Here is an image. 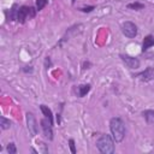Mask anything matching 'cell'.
<instances>
[{"label":"cell","mask_w":154,"mask_h":154,"mask_svg":"<svg viewBox=\"0 0 154 154\" xmlns=\"http://www.w3.org/2000/svg\"><path fill=\"white\" fill-rule=\"evenodd\" d=\"M109 130H111L112 137L116 142H122L124 140V137H125V124L120 118L114 117L109 120Z\"/></svg>","instance_id":"cell-1"},{"label":"cell","mask_w":154,"mask_h":154,"mask_svg":"<svg viewBox=\"0 0 154 154\" xmlns=\"http://www.w3.org/2000/svg\"><path fill=\"white\" fill-rule=\"evenodd\" d=\"M96 147L102 154H113L114 153V141L107 134H103L99 137V140L96 141Z\"/></svg>","instance_id":"cell-2"},{"label":"cell","mask_w":154,"mask_h":154,"mask_svg":"<svg viewBox=\"0 0 154 154\" xmlns=\"http://www.w3.org/2000/svg\"><path fill=\"white\" fill-rule=\"evenodd\" d=\"M35 16V11L32 7L29 6H20L18 8V14H17V19L19 23H24L25 19L28 17H34Z\"/></svg>","instance_id":"cell-3"},{"label":"cell","mask_w":154,"mask_h":154,"mask_svg":"<svg viewBox=\"0 0 154 154\" xmlns=\"http://www.w3.org/2000/svg\"><path fill=\"white\" fill-rule=\"evenodd\" d=\"M122 32L126 36V37H135L137 35V26L135 23L132 22H124L122 24Z\"/></svg>","instance_id":"cell-4"},{"label":"cell","mask_w":154,"mask_h":154,"mask_svg":"<svg viewBox=\"0 0 154 154\" xmlns=\"http://www.w3.org/2000/svg\"><path fill=\"white\" fill-rule=\"evenodd\" d=\"M25 117H26L28 130H29V132H30L31 136H35L37 134V123H36V119H35L34 114L32 113H29V112L25 114Z\"/></svg>","instance_id":"cell-5"},{"label":"cell","mask_w":154,"mask_h":154,"mask_svg":"<svg viewBox=\"0 0 154 154\" xmlns=\"http://www.w3.org/2000/svg\"><path fill=\"white\" fill-rule=\"evenodd\" d=\"M52 125L53 123L48 119V118H45L41 120V128L43 130V134L45 136L48 138V140H52L53 138V130H52Z\"/></svg>","instance_id":"cell-6"},{"label":"cell","mask_w":154,"mask_h":154,"mask_svg":"<svg viewBox=\"0 0 154 154\" xmlns=\"http://www.w3.org/2000/svg\"><path fill=\"white\" fill-rule=\"evenodd\" d=\"M120 58L126 64L128 67H130V69H138L140 67V60L137 58H134V57H130L126 54H120Z\"/></svg>","instance_id":"cell-7"},{"label":"cell","mask_w":154,"mask_h":154,"mask_svg":"<svg viewBox=\"0 0 154 154\" xmlns=\"http://www.w3.org/2000/svg\"><path fill=\"white\" fill-rule=\"evenodd\" d=\"M137 77L142 82H149V81L154 79V67H147L144 71H142L141 73H138Z\"/></svg>","instance_id":"cell-8"},{"label":"cell","mask_w":154,"mask_h":154,"mask_svg":"<svg viewBox=\"0 0 154 154\" xmlns=\"http://www.w3.org/2000/svg\"><path fill=\"white\" fill-rule=\"evenodd\" d=\"M152 46H154V36L153 35H147L143 40V43H142V51H147L148 48H150Z\"/></svg>","instance_id":"cell-9"},{"label":"cell","mask_w":154,"mask_h":154,"mask_svg":"<svg viewBox=\"0 0 154 154\" xmlns=\"http://www.w3.org/2000/svg\"><path fill=\"white\" fill-rule=\"evenodd\" d=\"M142 116H143V118L146 119V122L148 124H154V111L146 109V111L142 112Z\"/></svg>","instance_id":"cell-10"},{"label":"cell","mask_w":154,"mask_h":154,"mask_svg":"<svg viewBox=\"0 0 154 154\" xmlns=\"http://www.w3.org/2000/svg\"><path fill=\"white\" fill-rule=\"evenodd\" d=\"M89 90H90V84H81L78 87V95L83 97L89 93Z\"/></svg>","instance_id":"cell-11"},{"label":"cell","mask_w":154,"mask_h":154,"mask_svg":"<svg viewBox=\"0 0 154 154\" xmlns=\"http://www.w3.org/2000/svg\"><path fill=\"white\" fill-rule=\"evenodd\" d=\"M40 109H41V112L43 113V116L46 117V118H48L52 123H53V116H52V111L47 107V106H45V105H41L40 106Z\"/></svg>","instance_id":"cell-12"},{"label":"cell","mask_w":154,"mask_h":154,"mask_svg":"<svg viewBox=\"0 0 154 154\" xmlns=\"http://www.w3.org/2000/svg\"><path fill=\"white\" fill-rule=\"evenodd\" d=\"M17 8H19L18 5H17V4H13L12 8L10 10V19H11V20L17 19V14H18V10H17Z\"/></svg>","instance_id":"cell-13"},{"label":"cell","mask_w":154,"mask_h":154,"mask_svg":"<svg viewBox=\"0 0 154 154\" xmlns=\"http://www.w3.org/2000/svg\"><path fill=\"white\" fill-rule=\"evenodd\" d=\"M0 125H1V129L2 130H6L11 126V122L8 119H6L5 117H0Z\"/></svg>","instance_id":"cell-14"},{"label":"cell","mask_w":154,"mask_h":154,"mask_svg":"<svg viewBox=\"0 0 154 154\" xmlns=\"http://www.w3.org/2000/svg\"><path fill=\"white\" fill-rule=\"evenodd\" d=\"M144 7L143 4H140V2H134V4H129L128 5V8H132V10H142Z\"/></svg>","instance_id":"cell-15"},{"label":"cell","mask_w":154,"mask_h":154,"mask_svg":"<svg viewBox=\"0 0 154 154\" xmlns=\"http://www.w3.org/2000/svg\"><path fill=\"white\" fill-rule=\"evenodd\" d=\"M47 5V0H36V8L37 11H41Z\"/></svg>","instance_id":"cell-16"},{"label":"cell","mask_w":154,"mask_h":154,"mask_svg":"<svg viewBox=\"0 0 154 154\" xmlns=\"http://www.w3.org/2000/svg\"><path fill=\"white\" fill-rule=\"evenodd\" d=\"M7 152H8V154H16L17 153V148H16L14 143H8L7 144Z\"/></svg>","instance_id":"cell-17"},{"label":"cell","mask_w":154,"mask_h":154,"mask_svg":"<svg viewBox=\"0 0 154 154\" xmlns=\"http://www.w3.org/2000/svg\"><path fill=\"white\" fill-rule=\"evenodd\" d=\"M69 143H70V149H71V153H72V154H75V153H76L75 141H73V140H70V141H69Z\"/></svg>","instance_id":"cell-18"},{"label":"cell","mask_w":154,"mask_h":154,"mask_svg":"<svg viewBox=\"0 0 154 154\" xmlns=\"http://www.w3.org/2000/svg\"><path fill=\"white\" fill-rule=\"evenodd\" d=\"M83 12H90V11H93L94 10V6H87V7H82L81 8Z\"/></svg>","instance_id":"cell-19"},{"label":"cell","mask_w":154,"mask_h":154,"mask_svg":"<svg viewBox=\"0 0 154 154\" xmlns=\"http://www.w3.org/2000/svg\"><path fill=\"white\" fill-rule=\"evenodd\" d=\"M72 1H75V0H72Z\"/></svg>","instance_id":"cell-20"}]
</instances>
